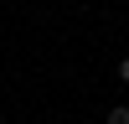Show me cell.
I'll return each instance as SVG.
<instances>
[{
    "label": "cell",
    "instance_id": "6da1fadb",
    "mask_svg": "<svg viewBox=\"0 0 129 124\" xmlns=\"http://www.w3.org/2000/svg\"><path fill=\"white\" fill-rule=\"evenodd\" d=\"M103 124H129V103H114V109L103 114Z\"/></svg>",
    "mask_w": 129,
    "mask_h": 124
},
{
    "label": "cell",
    "instance_id": "7a4b0ae2",
    "mask_svg": "<svg viewBox=\"0 0 129 124\" xmlns=\"http://www.w3.org/2000/svg\"><path fill=\"white\" fill-rule=\"evenodd\" d=\"M114 78H119L124 88H129V57H119V72H114Z\"/></svg>",
    "mask_w": 129,
    "mask_h": 124
}]
</instances>
